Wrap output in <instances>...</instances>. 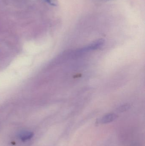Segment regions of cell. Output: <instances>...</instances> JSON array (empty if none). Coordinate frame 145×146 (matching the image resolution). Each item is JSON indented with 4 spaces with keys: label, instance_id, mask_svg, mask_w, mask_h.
<instances>
[{
    "label": "cell",
    "instance_id": "obj_1",
    "mask_svg": "<svg viewBox=\"0 0 145 146\" xmlns=\"http://www.w3.org/2000/svg\"><path fill=\"white\" fill-rule=\"evenodd\" d=\"M104 44V40L102 39H100L94 41L89 45L83 48L84 53H87L89 51L94 50L99 48Z\"/></svg>",
    "mask_w": 145,
    "mask_h": 146
},
{
    "label": "cell",
    "instance_id": "obj_2",
    "mask_svg": "<svg viewBox=\"0 0 145 146\" xmlns=\"http://www.w3.org/2000/svg\"><path fill=\"white\" fill-rule=\"evenodd\" d=\"M117 117V116L114 113H110L105 115L101 118L98 119L97 122L100 124H106L110 123L115 120Z\"/></svg>",
    "mask_w": 145,
    "mask_h": 146
},
{
    "label": "cell",
    "instance_id": "obj_3",
    "mask_svg": "<svg viewBox=\"0 0 145 146\" xmlns=\"http://www.w3.org/2000/svg\"><path fill=\"white\" fill-rule=\"evenodd\" d=\"M33 136V133L31 132H24L21 133L19 137L21 140L25 141L31 139Z\"/></svg>",
    "mask_w": 145,
    "mask_h": 146
},
{
    "label": "cell",
    "instance_id": "obj_4",
    "mask_svg": "<svg viewBox=\"0 0 145 146\" xmlns=\"http://www.w3.org/2000/svg\"><path fill=\"white\" fill-rule=\"evenodd\" d=\"M44 2L53 7H57L58 4L57 0H43Z\"/></svg>",
    "mask_w": 145,
    "mask_h": 146
},
{
    "label": "cell",
    "instance_id": "obj_5",
    "mask_svg": "<svg viewBox=\"0 0 145 146\" xmlns=\"http://www.w3.org/2000/svg\"><path fill=\"white\" fill-rule=\"evenodd\" d=\"M129 108V106L127 105L122 106L119 108V110L121 111H124L127 110Z\"/></svg>",
    "mask_w": 145,
    "mask_h": 146
},
{
    "label": "cell",
    "instance_id": "obj_6",
    "mask_svg": "<svg viewBox=\"0 0 145 146\" xmlns=\"http://www.w3.org/2000/svg\"><path fill=\"white\" fill-rule=\"evenodd\" d=\"M98 2H106L109 1H112V0H94Z\"/></svg>",
    "mask_w": 145,
    "mask_h": 146
}]
</instances>
